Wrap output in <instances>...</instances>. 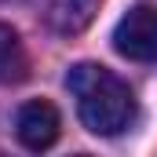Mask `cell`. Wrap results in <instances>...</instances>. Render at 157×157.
<instances>
[{
	"instance_id": "obj_1",
	"label": "cell",
	"mask_w": 157,
	"mask_h": 157,
	"mask_svg": "<svg viewBox=\"0 0 157 157\" xmlns=\"http://www.w3.org/2000/svg\"><path fill=\"white\" fill-rule=\"evenodd\" d=\"M66 88L77 102V117L95 135H121L135 121V95L124 80L99 66V62H77L66 73Z\"/></svg>"
},
{
	"instance_id": "obj_3",
	"label": "cell",
	"mask_w": 157,
	"mask_h": 157,
	"mask_svg": "<svg viewBox=\"0 0 157 157\" xmlns=\"http://www.w3.org/2000/svg\"><path fill=\"white\" fill-rule=\"evenodd\" d=\"M59 110L48 102V99H33L26 106H18L15 113V135L26 150H48L55 139H59Z\"/></svg>"
},
{
	"instance_id": "obj_5",
	"label": "cell",
	"mask_w": 157,
	"mask_h": 157,
	"mask_svg": "<svg viewBox=\"0 0 157 157\" xmlns=\"http://www.w3.org/2000/svg\"><path fill=\"white\" fill-rule=\"evenodd\" d=\"M29 73V55L22 48L18 33L0 22V84H18Z\"/></svg>"
},
{
	"instance_id": "obj_2",
	"label": "cell",
	"mask_w": 157,
	"mask_h": 157,
	"mask_svg": "<svg viewBox=\"0 0 157 157\" xmlns=\"http://www.w3.org/2000/svg\"><path fill=\"white\" fill-rule=\"evenodd\" d=\"M113 48L132 62H154L157 59V7L139 4L113 26Z\"/></svg>"
},
{
	"instance_id": "obj_4",
	"label": "cell",
	"mask_w": 157,
	"mask_h": 157,
	"mask_svg": "<svg viewBox=\"0 0 157 157\" xmlns=\"http://www.w3.org/2000/svg\"><path fill=\"white\" fill-rule=\"evenodd\" d=\"M95 11H99V0H51L48 4V22H51L55 33L73 37L80 29H88Z\"/></svg>"
}]
</instances>
